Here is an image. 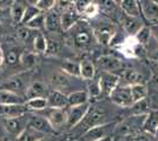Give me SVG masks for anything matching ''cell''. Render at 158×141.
<instances>
[{"mask_svg":"<svg viewBox=\"0 0 158 141\" xmlns=\"http://www.w3.org/2000/svg\"><path fill=\"white\" fill-rule=\"evenodd\" d=\"M66 33H69L67 44L79 51H86L92 47L93 42H97L90 22L83 19Z\"/></svg>","mask_w":158,"mask_h":141,"instance_id":"6da1fadb","label":"cell"},{"mask_svg":"<svg viewBox=\"0 0 158 141\" xmlns=\"http://www.w3.org/2000/svg\"><path fill=\"white\" fill-rule=\"evenodd\" d=\"M90 25L92 27L96 41L105 46L111 44L113 41V38L117 35V32H118V25L111 18L102 13L97 15L96 18H93Z\"/></svg>","mask_w":158,"mask_h":141,"instance_id":"7a4b0ae2","label":"cell"},{"mask_svg":"<svg viewBox=\"0 0 158 141\" xmlns=\"http://www.w3.org/2000/svg\"><path fill=\"white\" fill-rule=\"evenodd\" d=\"M145 116L146 114H135L132 116H129L124 121L117 123L114 132L124 136H136L143 131Z\"/></svg>","mask_w":158,"mask_h":141,"instance_id":"3957f363","label":"cell"},{"mask_svg":"<svg viewBox=\"0 0 158 141\" xmlns=\"http://www.w3.org/2000/svg\"><path fill=\"white\" fill-rule=\"evenodd\" d=\"M30 71H26L25 73H18L14 74L12 76L7 78L6 80L4 81L0 85V89H6V91H11L20 95L26 94V89L28 87V85L32 82L30 81L31 79V74L28 73Z\"/></svg>","mask_w":158,"mask_h":141,"instance_id":"277c9868","label":"cell"},{"mask_svg":"<svg viewBox=\"0 0 158 141\" xmlns=\"http://www.w3.org/2000/svg\"><path fill=\"white\" fill-rule=\"evenodd\" d=\"M105 122H107V121H106V114L104 108L100 107V106H90L84 119L80 121V123L77 127H78L79 132L80 133L83 132V134H84L90 128L102 125V123H105Z\"/></svg>","mask_w":158,"mask_h":141,"instance_id":"5b68a950","label":"cell"},{"mask_svg":"<svg viewBox=\"0 0 158 141\" xmlns=\"http://www.w3.org/2000/svg\"><path fill=\"white\" fill-rule=\"evenodd\" d=\"M79 80H81V79L76 78V76H71L69 74L64 73L63 71L54 72L48 78V82L54 91H59V92H63L65 94H70L69 89H71L74 84H78Z\"/></svg>","mask_w":158,"mask_h":141,"instance_id":"8992f818","label":"cell"},{"mask_svg":"<svg viewBox=\"0 0 158 141\" xmlns=\"http://www.w3.org/2000/svg\"><path fill=\"white\" fill-rule=\"evenodd\" d=\"M110 100L112 104L120 108H129L133 105L131 95V86L119 84L116 89L110 94Z\"/></svg>","mask_w":158,"mask_h":141,"instance_id":"52a82bcc","label":"cell"},{"mask_svg":"<svg viewBox=\"0 0 158 141\" xmlns=\"http://www.w3.org/2000/svg\"><path fill=\"white\" fill-rule=\"evenodd\" d=\"M119 51L126 58H142L146 55V52H148L145 46L140 45L135 37H129V35L120 44Z\"/></svg>","mask_w":158,"mask_h":141,"instance_id":"ba28073f","label":"cell"},{"mask_svg":"<svg viewBox=\"0 0 158 141\" xmlns=\"http://www.w3.org/2000/svg\"><path fill=\"white\" fill-rule=\"evenodd\" d=\"M117 123L118 122L112 121V122H105V123H102L98 126H94L83 134V139L84 141H94L102 139V138H105V136H110L114 132Z\"/></svg>","mask_w":158,"mask_h":141,"instance_id":"9c48e42d","label":"cell"},{"mask_svg":"<svg viewBox=\"0 0 158 141\" xmlns=\"http://www.w3.org/2000/svg\"><path fill=\"white\" fill-rule=\"evenodd\" d=\"M91 106L90 102H86L84 105H79V106H72L66 109V114H67V121H66V129H72L77 127L80 121L84 119L86 115L89 108Z\"/></svg>","mask_w":158,"mask_h":141,"instance_id":"30bf717a","label":"cell"},{"mask_svg":"<svg viewBox=\"0 0 158 141\" xmlns=\"http://www.w3.org/2000/svg\"><path fill=\"white\" fill-rule=\"evenodd\" d=\"M119 82H120V78L116 73L102 72L98 78V84L102 95L110 96V94L116 89V87L119 85Z\"/></svg>","mask_w":158,"mask_h":141,"instance_id":"8fae6325","label":"cell"},{"mask_svg":"<svg viewBox=\"0 0 158 141\" xmlns=\"http://www.w3.org/2000/svg\"><path fill=\"white\" fill-rule=\"evenodd\" d=\"M28 118H30V113H26L25 115H21V116H18V118L4 119L2 120V126H4L5 131L7 132V134L17 138L27 127Z\"/></svg>","mask_w":158,"mask_h":141,"instance_id":"7c38bea8","label":"cell"},{"mask_svg":"<svg viewBox=\"0 0 158 141\" xmlns=\"http://www.w3.org/2000/svg\"><path fill=\"white\" fill-rule=\"evenodd\" d=\"M50 125L52 126L53 131L57 132L64 127H66V121H67V114L66 109H59V108H46L45 115Z\"/></svg>","mask_w":158,"mask_h":141,"instance_id":"4fadbf2b","label":"cell"},{"mask_svg":"<svg viewBox=\"0 0 158 141\" xmlns=\"http://www.w3.org/2000/svg\"><path fill=\"white\" fill-rule=\"evenodd\" d=\"M118 18L123 29L129 37H135L136 33L144 26V22L140 19V17H130L120 11Z\"/></svg>","mask_w":158,"mask_h":141,"instance_id":"5bb4252c","label":"cell"},{"mask_svg":"<svg viewBox=\"0 0 158 141\" xmlns=\"http://www.w3.org/2000/svg\"><path fill=\"white\" fill-rule=\"evenodd\" d=\"M96 67L98 68L100 72H111L114 73L119 69L123 68V61L120 60L119 58L114 57V55H100L97 62H96Z\"/></svg>","mask_w":158,"mask_h":141,"instance_id":"9a60e30c","label":"cell"},{"mask_svg":"<svg viewBox=\"0 0 158 141\" xmlns=\"http://www.w3.org/2000/svg\"><path fill=\"white\" fill-rule=\"evenodd\" d=\"M27 126L32 127L33 129L38 131L44 135H48L53 133L52 126L50 125V122L44 115L38 114V113H30V118H28V123Z\"/></svg>","mask_w":158,"mask_h":141,"instance_id":"2e32d148","label":"cell"},{"mask_svg":"<svg viewBox=\"0 0 158 141\" xmlns=\"http://www.w3.org/2000/svg\"><path fill=\"white\" fill-rule=\"evenodd\" d=\"M45 13V29L46 32L51 34H58L63 32L61 28V19H60V13L56 10L52 8Z\"/></svg>","mask_w":158,"mask_h":141,"instance_id":"e0dca14e","label":"cell"},{"mask_svg":"<svg viewBox=\"0 0 158 141\" xmlns=\"http://www.w3.org/2000/svg\"><path fill=\"white\" fill-rule=\"evenodd\" d=\"M140 12L149 22L157 24L158 22V4L152 0H139Z\"/></svg>","mask_w":158,"mask_h":141,"instance_id":"ac0fdd59","label":"cell"},{"mask_svg":"<svg viewBox=\"0 0 158 141\" xmlns=\"http://www.w3.org/2000/svg\"><path fill=\"white\" fill-rule=\"evenodd\" d=\"M28 113L27 107L25 104L19 105H0V118L4 119H12L18 118L21 115H25Z\"/></svg>","mask_w":158,"mask_h":141,"instance_id":"d6986e66","label":"cell"},{"mask_svg":"<svg viewBox=\"0 0 158 141\" xmlns=\"http://www.w3.org/2000/svg\"><path fill=\"white\" fill-rule=\"evenodd\" d=\"M46 98L50 108H59V109H67L69 108L67 94L52 89L48 92Z\"/></svg>","mask_w":158,"mask_h":141,"instance_id":"ffe728a7","label":"cell"},{"mask_svg":"<svg viewBox=\"0 0 158 141\" xmlns=\"http://www.w3.org/2000/svg\"><path fill=\"white\" fill-rule=\"evenodd\" d=\"M81 14L74 8H71L69 11H65L60 13V19H61V28L63 32H69L78 21L81 20Z\"/></svg>","mask_w":158,"mask_h":141,"instance_id":"44dd1931","label":"cell"},{"mask_svg":"<svg viewBox=\"0 0 158 141\" xmlns=\"http://www.w3.org/2000/svg\"><path fill=\"white\" fill-rule=\"evenodd\" d=\"M39 61L38 54L33 51H24L19 55V64L23 69L25 71H32L37 66Z\"/></svg>","mask_w":158,"mask_h":141,"instance_id":"7402d4cb","label":"cell"},{"mask_svg":"<svg viewBox=\"0 0 158 141\" xmlns=\"http://www.w3.org/2000/svg\"><path fill=\"white\" fill-rule=\"evenodd\" d=\"M47 86L46 84L41 81H32L26 89L25 98L27 99H33V98H40V96H46L47 95Z\"/></svg>","mask_w":158,"mask_h":141,"instance_id":"603a6c76","label":"cell"},{"mask_svg":"<svg viewBox=\"0 0 158 141\" xmlns=\"http://www.w3.org/2000/svg\"><path fill=\"white\" fill-rule=\"evenodd\" d=\"M25 102H26V98L24 95H20L6 89H0V105H19Z\"/></svg>","mask_w":158,"mask_h":141,"instance_id":"cb8c5ba5","label":"cell"},{"mask_svg":"<svg viewBox=\"0 0 158 141\" xmlns=\"http://www.w3.org/2000/svg\"><path fill=\"white\" fill-rule=\"evenodd\" d=\"M99 6L100 13L111 18V15H119L120 8L114 0H94Z\"/></svg>","mask_w":158,"mask_h":141,"instance_id":"d4e9b609","label":"cell"},{"mask_svg":"<svg viewBox=\"0 0 158 141\" xmlns=\"http://www.w3.org/2000/svg\"><path fill=\"white\" fill-rule=\"evenodd\" d=\"M27 5L28 4L25 0H14L12 2V5L10 6V12H11V18L14 24H21Z\"/></svg>","mask_w":158,"mask_h":141,"instance_id":"484cf974","label":"cell"},{"mask_svg":"<svg viewBox=\"0 0 158 141\" xmlns=\"http://www.w3.org/2000/svg\"><path fill=\"white\" fill-rule=\"evenodd\" d=\"M122 79H123V82H119V84L127 85V86H132L136 84H144V75L135 68H129L124 71Z\"/></svg>","mask_w":158,"mask_h":141,"instance_id":"4316f807","label":"cell"},{"mask_svg":"<svg viewBox=\"0 0 158 141\" xmlns=\"http://www.w3.org/2000/svg\"><path fill=\"white\" fill-rule=\"evenodd\" d=\"M119 8L123 13L130 17H140V5L139 0H122L119 4Z\"/></svg>","mask_w":158,"mask_h":141,"instance_id":"83f0119b","label":"cell"},{"mask_svg":"<svg viewBox=\"0 0 158 141\" xmlns=\"http://www.w3.org/2000/svg\"><path fill=\"white\" fill-rule=\"evenodd\" d=\"M67 100H69V107H72V106H79V105H84L86 102H90V96L87 91L79 89L67 94Z\"/></svg>","mask_w":158,"mask_h":141,"instance_id":"f1b7e54d","label":"cell"},{"mask_svg":"<svg viewBox=\"0 0 158 141\" xmlns=\"http://www.w3.org/2000/svg\"><path fill=\"white\" fill-rule=\"evenodd\" d=\"M28 112H41L48 108V102H47L46 96H40V98H33V99H27L25 102Z\"/></svg>","mask_w":158,"mask_h":141,"instance_id":"f546056e","label":"cell"},{"mask_svg":"<svg viewBox=\"0 0 158 141\" xmlns=\"http://www.w3.org/2000/svg\"><path fill=\"white\" fill-rule=\"evenodd\" d=\"M96 65L90 60H83L80 62V79L90 81L94 79L96 75Z\"/></svg>","mask_w":158,"mask_h":141,"instance_id":"4dcf8cb0","label":"cell"},{"mask_svg":"<svg viewBox=\"0 0 158 141\" xmlns=\"http://www.w3.org/2000/svg\"><path fill=\"white\" fill-rule=\"evenodd\" d=\"M158 128V111H150L145 116L143 131L155 134Z\"/></svg>","mask_w":158,"mask_h":141,"instance_id":"1f68e13d","label":"cell"},{"mask_svg":"<svg viewBox=\"0 0 158 141\" xmlns=\"http://www.w3.org/2000/svg\"><path fill=\"white\" fill-rule=\"evenodd\" d=\"M60 71L71 76L80 78V62L74 60H64L60 65Z\"/></svg>","mask_w":158,"mask_h":141,"instance_id":"d6a6232c","label":"cell"},{"mask_svg":"<svg viewBox=\"0 0 158 141\" xmlns=\"http://www.w3.org/2000/svg\"><path fill=\"white\" fill-rule=\"evenodd\" d=\"M33 45V52H35L37 54H43L46 53L47 51V45H48V40L45 37V34L41 31H39L37 35L34 37V40L32 42Z\"/></svg>","mask_w":158,"mask_h":141,"instance_id":"836d02e7","label":"cell"},{"mask_svg":"<svg viewBox=\"0 0 158 141\" xmlns=\"http://www.w3.org/2000/svg\"><path fill=\"white\" fill-rule=\"evenodd\" d=\"M43 136H45L43 133H40L38 131L33 129L32 127L27 126V127L15 138V141H38L40 138H43Z\"/></svg>","mask_w":158,"mask_h":141,"instance_id":"e575fe53","label":"cell"},{"mask_svg":"<svg viewBox=\"0 0 158 141\" xmlns=\"http://www.w3.org/2000/svg\"><path fill=\"white\" fill-rule=\"evenodd\" d=\"M39 31H34L32 28H30V27L25 26V25H23L21 27L18 28V31H17V35H18V38H19L20 41H23L24 44H27V42H30V41L34 40V37L37 35Z\"/></svg>","mask_w":158,"mask_h":141,"instance_id":"d590c367","label":"cell"},{"mask_svg":"<svg viewBox=\"0 0 158 141\" xmlns=\"http://www.w3.org/2000/svg\"><path fill=\"white\" fill-rule=\"evenodd\" d=\"M131 95L133 99V104L146 99L148 96V87L145 84H136L131 86Z\"/></svg>","mask_w":158,"mask_h":141,"instance_id":"8d00e7d4","label":"cell"},{"mask_svg":"<svg viewBox=\"0 0 158 141\" xmlns=\"http://www.w3.org/2000/svg\"><path fill=\"white\" fill-rule=\"evenodd\" d=\"M135 38H136V40L138 41L140 45H143V46L146 47V45H149L150 40L152 39L151 26H146V25H144V26L142 27L138 32L136 33Z\"/></svg>","mask_w":158,"mask_h":141,"instance_id":"74e56055","label":"cell"},{"mask_svg":"<svg viewBox=\"0 0 158 141\" xmlns=\"http://www.w3.org/2000/svg\"><path fill=\"white\" fill-rule=\"evenodd\" d=\"M100 14V11H99V6L98 4L92 0L91 2H89L86 7L83 10V12H81V17L83 18H86V19H90V20H92L93 18H96L97 15Z\"/></svg>","mask_w":158,"mask_h":141,"instance_id":"f35d334b","label":"cell"},{"mask_svg":"<svg viewBox=\"0 0 158 141\" xmlns=\"http://www.w3.org/2000/svg\"><path fill=\"white\" fill-rule=\"evenodd\" d=\"M41 13V11H40L38 7L35 6V5H31V4H28L26 7V10H25V13H24V17H23V20H21V25H26L27 22H30V21L34 19L37 15H39Z\"/></svg>","mask_w":158,"mask_h":141,"instance_id":"ab89813d","label":"cell"},{"mask_svg":"<svg viewBox=\"0 0 158 141\" xmlns=\"http://www.w3.org/2000/svg\"><path fill=\"white\" fill-rule=\"evenodd\" d=\"M25 26L32 28L34 31H41V29H45V13L41 12L39 15H37L34 19L27 22Z\"/></svg>","mask_w":158,"mask_h":141,"instance_id":"60d3db41","label":"cell"},{"mask_svg":"<svg viewBox=\"0 0 158 141\" xmlns=\"http://www.w3.org/2000/svg\"><path fill=\"white\" fill-rule=\"evenodd\" d=\"M74 0H57L56 1V6L54 8L59 12V13H63L65 11H69L71 8H74Z\"/></svg>","mask_w":158,"mask_h":141,"instance_id":"b9f144b4","label":"cell"},{"mask_svg":"<svg viewBox=\"0 0 158 141\" xmlns=\"http://www.w3.org/2000/svg\"><path fill=\"white\" fill-rule=\"evenodd\" d=\"M56 1L57 0H37V2L34 5L38 7L41 12H47V11L54 8Z\"/></svg>","mask_w":158,"mask_h":141,"instance_id":"7bdbcfd3","label":"cell"},{"mask_svg":"<svg viewBox=\"0 0 158 141\" xmlns=\"http://www.w3.org/2000/svg\"><path fill=\"white\" fill-rule=\"evenodd\" d=\"M91 82L87 85V93H89V96L90 98H97L99 95H102L100 93V88H99V84L98 80L94 81V79L90 80Z\"/></svg>","mask_w":158,"mask_h":141,"instance_id":"ee69618b","label":"cell"},{"mask_svg":"<svg viewBox=\"0 0 158 141\" xmlns=\"http://www.w3.org/2000/svg\"><path fill=\"white\" fill-rule=\"evenodd\" d=\"M133 141H158V140L156 139L155 134H151V133H148L145 131H142L136 136H133Z\"/></svg>","mask_w":158,"mask_h":141,"instance_id":"f6af8a7d","label":"cell"},{"mask_svg":"<svg viewBox=\"0 0 158 141\" xmlns=\"http://www.w3.org/2000/svg\"><path fill=\"white\" fill-rule=\"evenodd\" d=\"M8 19L11 18V12H10V7H0V25L5 24Z\"/></svg>","mask_w":158,"mask_h":141,"instance_id":"bcb514c9","label":"cell"},{"mask_svg":"<svg viewBox=\"0 0 158 141\" xmlns=\"http://www.w3.org/2000/svg\"><path fill=\"white\" fill-rule=\"evenodd\" d=\"M5 57V61L7 62V65H14L17 62H19V57L17 55L15 51H10Z\"/></svg>","mask_w":158,"mask_h":141,"instance_id":"7dc6e473","label":"cell"},{"mask_svg":"<svg viewBox=\"0 0 158 141\" xmlns=\"http://www.w3.org/2000/svg\"><path fill=\"white\" fill-rule=\"evenodd\" d=\"M59 51V45L57 41L48 40V45H47V54H57Z\"/></svg>","mask_w":158,"mask_h":141,"instance_id":"c3c4849f","label":"cell"},{"mask_svg":"<svg viewBox=\"0 0 158 141\" xmlns=\"http://www.w3.org/2000/svg\"><path fill=\"white\" fill-rule=\"evenodd\" d=\"M151 33H152V38L157 41L158 44V24L151 25Z\"/></svg>","mask_w":158,"mask_h":141,"instance_id":"681fc988","label":"cell"},{"mask_svg":"<svg viewBox=\"0 0 158 141\" xmlns=\"http://www.w3.org/2000/svg\"><path fill=\"white\" fill-rule=\"evenodd\" d=\"M152 72H153V80L156 81V82H158V61H153Z\"/></svg>","mask_w":158,"mask_h":141,"instance_id":"f907efd6","label":"cell"},{"mask_svg":"<svg viewBox=\"0 0 158 141\" xmlns=\"http://www.w3.org/2000/svg\"><path fill=\"white\" fill-rule=\"evenodd\" d=\"M13 1L14 0H0V7H8Z\"/></svg>","mask_w":158,"mask_h":141,"instance_id":"816d5d0a","label":"cell"},{"mask_svg":"<svg viewBox=\"0 0 158 141\" xmlns=\"http://www.w3.org/2000/svg\"><path fill=\"white\" fill-rule=\"evenodd\" d=\"M94 141H113V138L110 135V136H105V138H102V139H98V140Z\"/></svg>","mask_w":158,"mask_h":141,"instance_id":"f5cc1de1","label":"cell"},{"mask_svg":"<svg viewBox=\"0 0 158 141\" xmlns=\"http://www.w3.org/2000/svg\"><path fill=\"white\" fill-rule=\"evenodd\" d=\"M4 62H5V57H4V55H0V67L2 66Z\"/></svg>","mask_w":158,"mask_h":141,"instance_id":"db71d44e","label":"cell"},{"mask_svg":"<svg viewBox=\"0 0 158 141\" xmlns=\"http://www.w3.org/2000/svg\"><path fill=\"white\" fill-rule=\"evenodd\" d=\"M38 141H51V139H50V138H47V136H43V138H40Z\"/></svg>","mask_w":158,"mask_h":141,"instance_id":"11a10c76","label":"cell"},{"mask_svg":"<svg viewBox=\"0 0 158 141\" xmlns=\"http://www.w3.org/2000/svg\"><path fill=\"white\" fill-rule=\"evenodd\" d=\"M27 4H31V5H34L37 2V0H25Z\"/></svg>","mask_w":158,"mask_h":141,"instance_id":"9f6ffc18","label":"cell"},{"mask_svg":"<svg viewBox=\"0 0 158 141\" xmlns=\"http://www.w3.org/2000/svg\"><path fill=\"white\" fill-rule=\"evenodd\" d=\"M155 136H156V139L158 140V128H157V131H156V133H155Z\"/></svg>","mask_w":158,"mask_h":141,"instance_id":"6f0895ef","label":"cell"},{"mask_svg":"<svg viewBox=\"0 0 158 141\" xmlns=\"http://www.w3.org/2000/svg\"><path fill=\"white\" fill-rule=\"evenodd\" d=\"M0 141H10V140H7L6 138H0Z\"/></svg>","mask_w":158,"mask_h":141,"instance_id":"680465c9","label":"cell"},{"mask_svg":"<svg viewBox=\"0 0 158 141\" xmlns=\"http://www.w3.org/2000/svg\"><path fill=\"white\" fill-rule=\"evenodd\" d=\"M114 1H116V2H117V4H118V5H119V4H120V1H122V0H114Z\"/></svg>","mask_w":158,"mask_h":141,"instance_id":"91938a15","label":"cell"},{"mask_svg":"<svg viewBox=\"0 0 158 141\" xmlns=\"http://www.w3.org/2000/svg\"><path fill=\"white\" fill-rule=\"evenodd\" d=\"M152 1H155V2H156V4H158V0H152Z\"/></svg>","mask_w":158,"mask_h":141,"instance_id":"94428289","label":"cell"},{"mask_svg":"<svg viewBox=\"0 0 158 141\" xmlns=\"http://www.w3.org/2000/svg\"><path fill=\"white\" fill-rule=\"evenodd\" d=\"M157 24H158V22H157Z\"/></svg>","mask_w":158,"mask_h":141,"instance_id":"6125c7cd","label":"cell"}]
</instances>
